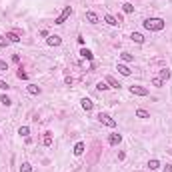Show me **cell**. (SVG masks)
Instances as JSON below:
<instances>
[{"label": "cell", "mask_w": 172, "mask_h": 172, "mask_svg": "<svg viewBox=\"0 0 172 172\" xmlns=\"http://www.w3.org/2000/svg\"><path fill=\"white\" fill-rule=\"evenodd\" d=\"M164 26H166V22L162 18H146L144 20V28L150 32H160V30H164Z\"/></svg>", "instance_id": "6da1fadb"}, {"label": "cell", "mask_w": 172, "mask_h": 172, "mask_svg": "<svg viewBox=\"0 0 172 172\" xmlns=\"http://www.w3.org/2000/svg\"><path fill=\"white\" fill-rule=\"evenodd\" d=\"M96 118H98V122L106 124V126H110V128H114V126H116V120L112 118L110 114H106V112H100V114L96 116Z\"/></svg>", "instance_id": "7a4b0ae2"}, {"label": "cell", "mask_w": 172, "mask_h": 172, "mask_svg": "<svg viewBox=\"0 0 172 172\" xmlns=\"http://www.w3.org/2000/svg\"><path fill=\"white\" fill-rule=\"evenodd\" d=\"M70 14H72V8H70V6H66V8H64V10H62V12H60V14H58V18H56V20H54V24H64V22H66V20H68V18H70Z\"/></svg>", "instance_id": "3957f363"}, {"label": "cell", "mask_w": 172, "mask_h": 172, "mask_svg": "<svg viewBox=\"0 0 172 172\" xmlns=\"http://www.w3.org/2000/svg\"><path fill=\"white\" fill-rule=\"evenodd\" d=\"M130 94H134V96H148V88H144V86H130Z\"/></svg>", "instance_id": "277c9868"}, {"label": "cell", "mask_w": 172, "mask_h": 172, "mask_svg": "<svg viewBox=\"0 0 172 172\" xmlns=\"http://www.w3.org/2000/svg\"><path fill=\"white\" fill-rule=\"evenodd\" d=\"M46 44H48V46H60L62 44V38L58 34H50L48 38H46Z\"/></svg>", "instance_id": "5b68a950"}, {"label": "cell", "mask_w": 172, "mask_h": 172, "mask_svg": "<svg viewBox=\"0 0 172 172\" xmlns=\"http://www.w3.org/2000/svg\"><path fill=\"white\" fill-rule=\"evenodd\" d=\"M80 104H82V108H84L86 112H88V110H92V108H94V102H92L90 98H82V100H80Z\"/></svg>", "instance_id": "8992f818"}, {"label": "cell", "mask_w": 172, "mask_h": 172, "mask_svg": "<svg viewBox=\"0 0 172 172\" xmlns=\"http://www.w3.org/2000/svg\"><path fill=\"white\" fill-rule=\"evenodd\" d=\"M120 140H122V134H110V136H108V142H110L112 146L120 144Z\"/></svg>", "instance_id": "52a82bcc"}, {"label": "cell", "mask_w": 172, "mask_h": 172, "mask_svg": "<svg viewBox=\"0 0 172 172\" xmlns=\"http://www.w3.org/2000/svg\"><path fill=\"white\" fill-rule=\"evenodd\" d=\"M106 82H108V86H110V88H116V90H120V82L116 80L114 76H106Z\"/></svg>", "instance_id": "ba28073f"}, {"label": "cell", "mask_w": 172, "mask_h": 172, "mask_svg": "<svg viewBox=\"0 0 172 172\" xmlns=\"http://www.w3.org/2000/svg\"><path fill=\"white\" fill-rule=\"evenodd\" d=\"M104 22H106V24H110V26H118V20H116V16H112V14H106V16H104Z\"/></svg>", "instance_id": "9c48e42d"}, {"label": "cell", "mask_w": 172, "mask_h": 172, "mask_svg": "<svg viewBox=\"0 0 172 172\" xmlns=\"http://www.w3.org/2000/svg\"><path fill=\"white\" fill-rule=\"evenodd\" d=\"M86 20H88V22H90V24H98V14H96V12H86Z\"/></svg>", "instance_id": "30bf717a"}, {"label": "cell", "mask_w": 172, "mask_h": 172, "mask_svg": "<svg viewBox=\"0 0 172 172\" xmlns=\"http://www.w3.org/2000/svg\"><path fill=\"white\" fill-rule=\"evenodd\" d=\"M6 40H8V42H20V36H18V32H8V34H6Z\"/></svg>", "instance_id": "8fae6325"}, {"label": "cell", "mask_w": 172, "mask_h": 172, "mask_svg": "<svg viewBox=\"0 0 172 172\" xmlns=\"http://www.w3.org/2000/svg\"><path fill=\"white\" fill-rule=\"evenodd\" d=\"M118 72L122 74V76H130V74H132V70H130L126 64H118Z\"/></svg>", "instance_id": "7c38bea8"}, {"label": "cell", "mask_w": 172, "mask_h": 172, "mask_svg": "<svg viewBox=\"0 0 172 172\" xmlns=\"http://www.w3.org/2000/svg\"><path fill=\"white\" fill-rule=\"evenodd\" d=\"M130 38H132L136 44H144V36H142L140 32H132V36H130Z\"/></svg>", "instance_id": "4fadbf2b"}, {"label": "cell", "mask_w": 172, "mask_h": 172, "mask_svg": "<svg viewBox=\"0 0 172 172\" xmlns=\"http://www.w3.org/2000/svg\"><path fill=\"white\" fill-rule=\"evenodd\" d=\"M158 78H160L162 82H166V80L170 78V70H168V68H162V70H160V74H158Z\"/></svg>", "instance_id": "5bb4252c"}, {"label": "cell", "mask_w": 172, "mask_h": 172, "mask_svg": "<svg viewBox=\"0 0 172 172\" xmlns=\"http://www.w3.org/2000/svg\"><path fill=\"white\" fill-rule=\"evenodd\" d=\"M80 154H84V142H78L74 146V156H80Z\"/></svg>", "instance_id": "9a60e30c"}, {"label": "cell", "mask_w": 172, "mask_h": 172, "mask_svg": "<svg viewBox=\"0 0 172 172\" xmlns=\"http://www.w3.org/2000/svg\"><path fill=\"white\" fill-rule=\"evenodd\" d=\"M80 56H82V58H86V60H92V58H94V54H92L88 48H82V50H80Z\"/></svg>", "instance_id": "2e32d148"}, {"label": "cell", "mask_w": 172, "mask_h": 172, "mask_svg": "<svg viewBox=\"0 0 172 172\" xmlns=\"http://www.w3.org/2000/svg\"><path fill=\"white\" fill-rule=\"evenodd\" d=\"M26 88H28V92H30V94H40V92H42V88L36 86V84H28Z\"/></svg>", "instance_id": "e0dca14e"}, {"label": "cell", "mask_w": 172, "mask_h": 172, "mask_svg": "<svg viewBox=\"0 0 172 172\" xmlns=\"http://www.w3.org/2000/svg\"><path fill=\"white\" fill-rule=\"evenodd\" d=\"M136 116H138V118H150V112H146L144 108H138V110H136Z\"/></svg>", "instance_id": "ac0fdd59"}, {"label": "cell", "mask_w": 172, "mask_h": 172, "mask_svg": "<svg viewBox=\"0 0 172 172\" xmlns=\"http://www.w3.org/2000/svg\"><path fill=\"white\" fill-rule=\"evenodd\" d=\"M122 10L126 12V14H132V12H134V6H132L130 2H124V4H122Z\"/></svg>", "instance_id": "d6986e66"}, {"label": "cell", "mask_w": 172, "mask_h": 172, "mask_svg": "<svg viewBox=\"0 0 172 172\" xmlns=\"http://www.w3.org/2000/svg\"><path fill=\"white\" fill-rule=\"evenodd\" d=\"M148 168H150V170H156V168H160V162H158V160H154V158H152V160H148Z\"/></svg>", "instance_id": "ffe728a7"}, {"label": "cell", "mask_w": 172, "mask_h": 172, "mask_svg": "<svg viewBox=\"0 0 172 172\" xmlns=\"http://www.w3.org/2000/svg\"><path fill=\"white\" fill-rule=\"evenodd\" d=\"M42 142H44V146H50V144H52V134L46 132V134H44V138H42Z\"/></svg>", "instance_id": "44dd1931"}, {"label": "cell", "mask_w": 172, "mask_h": 172, "mask_svg": "<svg viewBox=\"0 0 172 172\" xmlns=\"http://www.w3.org/2000/svg\"><path fill=\"white\" fill-rule=\"evenodd\" d=\"M120 58H122L124 62H132V60H134V56H132L130 52H122V54H120Z\"/></svg>", "instance_id": "7402d4cb"}, {"label": "cell", "mask_w": 172, "mask_h": 172, "mask_svg": "<svg viewBox=\"0 0 172 172\" xmlns=\"http://www.w3.org/2000/svg\"><path fill=\"white\" fill-rule=\"evenodd\" d=\"M20 172H32V164H30V162H22V166H20Z\"/></svg>", "instance_id": "603a6c76"}, {"label": "cell", "mask_w": 172, "mask_h": 172, "mask_svg": "<svg viewBox=\"0 0 172 172\" xmlns=\"http://www.w3.org/2000/svg\"><path fill=\"white\" fill-rule=\"evenodd\" d=\"M18 134H20V136H28V134H30V128H28V126H20Z\"/></svg>", "instance_id": "cb8c5ba5"}, {"label": "cell", "mask_w": 172, "mask_h": 172, "mask_svg": "<svg viewBox=\"0 0 172 172\" xmlns=\"http://www.w3.org/2000/svg\"><path fill=\"white\" fill-rule=\"evenodd\" d=\"M16 76H18V78H20V80H28V74H26V72H24V70H22V68H18V72H16Z\"/></svg>", "instance_id": "d4e9b609"}, {"label": "cell", "mask_w": 172, "mask_h": 172, "mask_svg": "<svg viewBox=\"0 0 172 172\" xmlns=\"http://www.w3.org/2000/svg\"><path fill=\"white\" fill-rule=\"evenodd\" d=\"M96 88H98V90L102 92V90H108L110 86H108V82H98V84H96Z\"/></svg>", "instance_id": "484cf974"}, {"label": "cell", "mask_w": 172, "mask_h": 172, "mask_svg": "<svg viewBox=\"0 0 172 172\" xmlns=\"http://www.w3.org/2000/svg\"><path fill=\"white\" fill-rule=\"evenodd\" d=\"M162 84H164V82H162L158 76H156V78H152V86H156V88H162Z\"/></svg>", "instance_id": "4316f807"}, {"label": "cell", "mask_w": 172, "mask_h": 172, "mask_svg": "<svg viewBox=\"0 0 172 172\" xmlns=\"http://www.w3.org/2000/svg\"><path fill=\"white\" fill-rule=\"evenodd\" d=\"M0 102H2V106H10V104H12V100L8 98V96H2V98H0Z\"/></svg>", "instance_id": "83f0119b"}, {"label": "cell", "mask_w": 172, "mask_h": 172, "mask_svg": "<svg viewBox=\"0 0 172 172\" xmlns=\"http://www.w3.org/2000/svg\"><path fill=\"white\" fill-rule=\"evenodd\" d=\"M0 88H2V90H8V88H10V84H8V82H4L2 78H0Z\"/></svg>", "instance_id": "f1b7e54d"}, {"label": "cell", "mask_w": 172, "mask_h": 172, "mask_svg": "<svg viewBox=\"0 0 172 172\" xmlns=\"http://www.w3.org/2000/svg\"><path fill=\"white\" fill-rule=\"evenodd\" d=\"M6 42H8V40H6V36H2V34H0V48H2V46H6Z\"/></svg>", "instance_id": "f546056e"}, {"label": "cell", "mask_w": 172, "mask_h": 172, "mask_svg": "<svg viewBox=\"0 0 172 172\" xmlns=\"http://www.w3.org/2000/svg\"><path fill=\"white\" fill-rule=\"evenodd\" d=\"M0 70H8V64L4 60H0Z\"/></svg>", "instance_id": "4dcf8cb0"}, {"label": "cell", "mask_w": 172, "mask_h": 172, "mask_svg": "<svg viewBox=\"0 0 172 172\" xmlns=\"http://www.w3.org/2000/svg\"><path fill=\"white\" fill-rule=\"evenodd\" d=\"M164 172H172V164H166L164 166Z\"/></svg>", "instance_id": "1f68e13d"}]
</instances>
